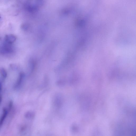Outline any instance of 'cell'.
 <instances>
[{"label":"cell","instance_id":"ba28073f","mask_svg":"<svg viewBox=\"0 0 136 136\" xmlns=\"http://www.w3.org/2000/svg\"><path fill=\"white\" fill-rule=\"evenodd\" d=\"M2 101V96L1 94H0V104L1 103Z\"/></svg>","mask_w":136,"mask_h":136},{"label":"cell","instance_id":"3957f363","mask_svg":"<svg viewBox=\"0 0 136 136\" xmlns=\"http://www.w3.org/2000/svg\"><path fill=\"white\" fill-rule=\"evenodd\" d=\"M24 76L25 74L21 72L20 73L18 79L15 85L14 88L15 89L18 88L21 85Z\"/></svg>","mask_w":136,"mask_h":136},{"label":"cell","instance_id":"52a82bcc","mask_svg":"<svg viewBox=\"0 0 136 136\" xmlns=\"http://www.w3.org/2000/svg\"><path fill=\"white\" fill-rule=\"evenodd\" d=\"M11 67L12 69L15 70L17 68V66H15V65H11Z\"/></svg>","mask_w":136,"mask_h":136},{"label":"cell","instance_id":"8992f818","mask_svg":"<svg viewBox=\"0 0 136 136\" xmlns=\"http://www.w3.org/2000/svg\"><path fill=\"white\" fill-rule=\"evenodd\" d=\"M13 105V102L12 101H10L9 105V111L11 110L12 107Z\"/></svg>","mask_w":136,"mask_h":136},{"label":"cell","instance_id":"5b68a950","mask_svg":"<svg viewBox=\"0 0 136 136\" xmlns=\"http://www.w3.org/2000/svg\"><path fill=\"white\" fill-rule=\"evenodd\" d=\"M0 74L4 78H6L7 76V73L4 68L3 67L0 68Z\"/></svg>","mask_w":136,"mask_h":136},{"label":"cell","instance_id":"6da1fadb","mask_svg":"<svg viewBox=\"0 0 136 136\" xmlns=\"http://www.w3.org/2000/svg\"><path fill=\"white\" fill-rule=\"evenodd\" d=\"M16 39V37L13 34H8L6 35L5 37L6 42L11 44L14 42Z\"/></svg>","mask_w":136,"mask_h":136},{"label":"cell","instance_id":"277c9868","mask_svg":"<svg viewBox=\"0 0 136 136\" xmlns=\"http://www.w3.org/2000/svg\"><path fill=\"white\" fill-rule=\"evenodd\" d=\"M8 113V111L7 109L5 108H3V113L0 119V127L3 125L4 121L7 117Z\"/></svg>","mask_w":136,"mask_h":136},{"label":"cell","instance_id":"7a4b0ae2","mask_svg":"<svg viewBox=\"0 0 136 136\" xmlns=\"http://www.w3.org/2000/svg\"><path fill=\"white\" fill-rule=\"evenodd\" d=\"M11 44L6 42L2 47V51L6 53L11 52L12 51V48Z\"/></svg>","mask_w":136,"mask_h":136},{"label":"cell","instance_id":"9c48e42d","mask_svg":"<svg viewBox=\"0 0 136 136\" xmlns=\"http://www.w3.org/2000/svg\"><path fill=\"white\" fill-rule=\"evenodd\" d=\"M2 88V85L1 82L0 81V92L1 91Z\"/></svg>","mask_w":136,"mask_h":136}]
</instances>
